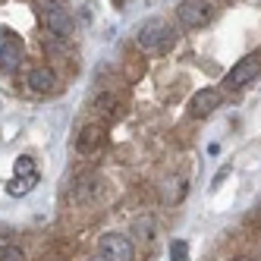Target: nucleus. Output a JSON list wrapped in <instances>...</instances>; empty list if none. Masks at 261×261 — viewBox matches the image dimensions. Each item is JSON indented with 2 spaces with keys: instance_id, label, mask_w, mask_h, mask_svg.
Segmentation results:
<instances>
[{
  "instance_id": "f257e3e1",
  "label": "nucleus",
  "mask_w": 261,
  "mask_h": 261,
  "mask_svg": "<svg viewBox=\"0 0 261 261\" xmlns=\"http://www.w3.org/2000/svg\"><path fill=\"white\" fill-rule=\"evenodd\" d=\"M170 38H173V32L167 25V19H161V16L142 22V29H139V47L142 50H164L170 44Z\"/></svg>"
},
{
  "instance_id": "f03ea898",
  "label": "nucleus",
  "mask_w": 261,
  "mask_h": 261,
  "mask_svg": "<svg viewBox=\"0 0 261 261\" xmlns=\"http://www.w3.org/2000/svg\"><path fill=\"white\" fill-rule=\"evenodd\" d=\"M261 76V57L258 54H249V57H242L230 72H227V88H242V85H252V79Z\"/></svg>"
},
{
  "instance_id": "7ed1b4c3",
  "label": "nucleus",
  "mask_w": 261,
  "mask_h": 261,
  "mask_svg": "<svg viewBox=\"0 0 261 261\" xmlns=\"http://www.w3.org/2000/svg\"><path fill=\"white\" fill-rule=\"evenodd\" d=\"M101 258L104 261H133L136 249H133V242H129V236L107 233V236H101Z\"/></svg>"
},
{
  "instance_id": "20e7f679",
  "label": "nucleus",
  "mask_w": 261,
  "mask_h": 261,
  "mask_svg": "<svg viewBox=\"0 0 261 261\" xmlns=\"http://www.w3.org/2000/svg\"><path fill=\"white\" fill-rule=\"evenodd\" d=\"M208 7L201 4V0H182V4L176 7V19L182 29H201L204 22H208Z\"/></svg>"
},
{
  "instance_id": "39448f33",
  "label": "nucleus",
  "mask_w": 261,
  "mask_h": 261,
  "mask_svg": "<svg viewBox=\"0 0 261 261\" xmlns=\"http://www.w3.org/2000/svg\"><path fill=\"white\" fill-rule=\"evenodd\" d=\"M104 195V179L98 173H82L72 182V198L76 201H98Z\"/></svg>"
},
{
  "instance_id": "423d86ee",
  "label": "nucleus",
  "mask_w": 261,
  "mask_h": 261,
  "mask_svg": "<svg viewBox=\"0 0 261 261\" xmlns=\"http://www.w3.org/2000/svg\"><path fill=\"white\" fill-rule=\"evenodd\" d=\"M217 107H220V91L217 88H201V91H195L192 101H189V114L198 120V117H208L211 110H217Z\"/></svg>"
},
{
  "instance_id": "0eeeda50",
  "label": "nucleus",
  "mask_w": 261,
  "mask_h": 261,
  "mask_svg": "<svg viewBox=\"0 0 261 261\" xmlns=\"http://www.w3.org/2000/svg\"><path fill=\"white\" fill-rule=\"evenodd\" d=\"M44 22L50 29V35H57V38H72V32H76V25H72L66 7H57V10H47L44 13Z\"/></svg>"
},
{
  "instance_id": "6e6552de",
  "label": "nucleus",
  "mask_w": 261,
  "mask_h": 261,
  "mask_svg": "<svg viewBox=\"0 0 261 261\" xmlns=\"http://www.w3.org/2000/svg\"><path fill=\"white\" fill-rule=\"evenodd\" d=\"M186 192H189V179H186V173H173V176H167L161 182V198H164V204L182 201Z\"/></svg>"
},
{
  "instance_id": "1a4fd4ad",
  "label": "nucleus",
  "mask_w": 261,
  "mask_h": 261,
  "mask_svg": "<svg viewBox=\"0 0 261 261\" xmlns=\"http://www.w3.org/2000/svg\"><path fill=\"white\" fill-rule=\"evenodd\" d=\"M29 85H32V91H38V95H47V91L57 88V72L50 66H35L29 72Z\"/></svg>"
},
{
  "instance_id": "9d476101",
  "label": "nucleus",
  "mask_w": 261,
  "mask_h": 261,
  "mask_svg": "<svg viewBox=\"0 0 261 261\" xmlns=\"http://www.w3.org/2000/svg\"><path fill=\"white\" fill-rule=\"evenodd\" d=\"M101 142H104V129L101 126H85L82 133H79V139H76V151L91 154V151H98V148H101Z\"/></svg>"
},
{
  "instance_id": "9b49d317",
  "label": "nucleus",
  "mask_w": 261,
  "mask_h": 261,
  "mask_svg": "<svg viewBox=\"0 0 261 261\" xmlns=\"http://www.w3.org/2000/svg\"><path fill=\"white\" fill-rule=\"evenodd\" d=\"M19 60H22V44L10 38V41L4 44V50H0V69H4V72H13L16 66H19Z\"/></svg>"
},
{
  "instance_id": "f8f14e48",
  "label": "nucleus",
  "mask_w": 261,
  "mask_h": 261,
  "mask_svg": "<svg viewBox=\"0 0 261 261\" xmlns=\"http://www.w3.org/2000/svg\"><path fill=\"white\" fill-rule=\"evenodd\" d=\"M13 176H19V179H32V176H38V164H35L29 154H19L13 164Z\"/></svg>"
},
{
  "instance_id": "ddd939ff",
  "label": "nucleus",
  "mask_w": 261,
  "mask_h": 261,
  "mask_svg": "<svg viewBox=\"0 0 261 261\" xmlns=\"http://www.w3.org/2000/svg\"><path fill=\"white\" fill-rule=\"evenodd\" d=\"M35 186H38V176H32V179H19V176H13V179L7 182V192H10L13 198H19V195H29Z\"/></svg>"
},
{
  "instance_id": "4468645a",
  "label": "nucleus",
  "mask_w": 261,
  "mask_h": 261,
  "mask_svg": "<svg viewBox=\"0 0 261 261\" xmlns=\"http://www.w3.org/2000/svg\"><path fill=\"white\" fill-rule=\"evenodd\" d=\"M95 107L101 110L104 117H117V114H120V101H117L114 95H98V98H95Z\"/></svg>"
},
{
  "instance_id": "2eb2a0df",
  "label": "nucleus",
  "mask_w": 261,
  "mask_h": 261,
  "mask_svg": "<svg viewBox=\"0 0 261 261\" xmlns=\"http://www.w3.org/2000/svg\"><path fill=\"white\" fill-rule=\"evenodd\" d=\"M133 233H136L139 239H154V220H151V217H139V220L133 223Z\"/></svg>"
},
{
  "instance_id": "dca6fc26",
  "label": "nucleus",
  "mask_w": 261,
  "mask_h": 261,
  "mask_svg": "<svg viewBox=\"0 0 261 261\" xmlns=\"http://www.w3.org/2000/svg\"><path fill=\"white\" fill-rule=\"evenodd\" d=\"M170 261H189V242L186 239H173L170 242Z\"/></svg>"
},
{
  "instance_id": "f3484780",
  "label": "nucleus",
  "mask_w": 261,
  "mask_h": 261,
  "mask_svg": "<svg viewBox=\"0 0 261 261\" xmlns=\"http://www.w3.org/2000/svg\"><path fill=\"white\" fill-rule=\"evenodd\" d=\"M0 261H25V252L19 246H0Z\"/></svg>"
},
{
  "instance_id": "a211bd4d",
  "label": "nucleus",
  "mask_w": 261,
  "mask_h": 261,
  "mask_svg": "<svg viewBox=\"0 0 261 261\" xmlns=\"http://www.w3.org/2000/svg\"><path fill=\"white\" fill-rule=\"evenodd\" d=\"M227 176H230V164H227V167H220V170H217V176H214V186H217V182H223Z\"/></svg>"
},
{
  "instance_id": "6ab92c4d",
  "label": "nucleus",
  "mask_w": 261,
  "mask_h": 261,
  "mask_svg": "<svg viewBox=\"0 0 261 261\" xmlns=\"http://www.w3.org/2000/svg\"><path fill=\"white\" fill-rule=\"evenodd\" d=\"M7 41H10V35H7L4 29H0V50H4V44H7Z\"/></svg>"
},
{
  "instance_id": "aec40b11",
  "label": "nucleus",
  "mask_w": 261,
  "mask_h": 261,
  "mask_svg": "<svg viewBox=\"0 0 261 261\" xmlns=\"http://www.w3.org/2000/svg\"><path fill=\"white\" fill-rule=\"evenodd\" d=\"M114 4H117V7H120V4H123V0H114Z\"/></svg>"
},
{
  "instance_id": "412c9836",
  "label": "nucleus",
  "mask_w": 261,
  "mask_h": 261,
  "mask_svg": "<svg viewBox=\"0 0 261 261\" xmlns=\"http://www.w3.org/2000/svg\"><path fill=\"white\" fill-rule=\"evenodd\" d=\"M91 261H104V258H91Z\"/></svg>"
}]
</instances>
